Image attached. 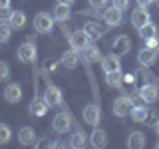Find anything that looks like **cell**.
I'll list each match as a JSON object with an SVG mask.
<instances>
[{"instance_id":"cell-5","label":"cell","mask_w":159,"mask_h":149,"mask_svg":"<svg viewBox=\"0 0 159 149\" xmlns=\"http://www.w3.org/2000/svg\"><path fill=\"white\" fill-rule=\"evenodd\" d=\"M102 18H103V22H106L107 26L116 28V26H119V24L123 22V10H119V8H116L111 4L109 8H106L102 12Z\"/></svg>"},{"instance_id":"cell-22","label":"cell","mask_w":159,"mask_h":149,"mask_svg":"<svg viewBox=\"0 0 159 149\" xmlns=\"http://www.w3.org/2000/svg\"><path fill=\"white\" fill-rule=\"evenodd\" d=\"M54 20H58V22H68L70 18H72V12H70V6H66V4H58L56 8H54Z\"/></svg>"},{"instance_id":"cell-21","label":"cell","mask_w":159,"mask_h":149,"mask_svg":"<svg viewBox=\"0 0 159 149\" xmlns=\"http://www.w3.org/2000/svg\"><path fill=\"white\" fill-rule=\"evenodd\" d=\"M84 58L88 60L89 64H93V62H102V50H99L96 44H89V46L84 50Z\"/></svg>"},{"instance_id":"cell-30","label":"cell","mask_w":159,"mask_h":149,"mask_svg":"<svg viewBox=\"0 0 159 149\" xmlns=\"http://www.w3.org/2000/svg\"><path fill=\"white\" fill-rule=\"evenodd\" d=\"M157 121H159V113L155 111V109H147V115H145V119H143V123H145V125H153V127H155Z\"/></svg>"},{"instance_id":"cell-2","label":"cell","mask_w":159,"mask_h":149,"mask_svg":"<svg viewBox=\"0 0 159 149\" xmlns=\"http://www.w3.org/2000/svg\"><path fill=\"white\" fill-rule=\"evenodd\" d=\"M68 40H70V48H74L76 52H84V50L89 46V42H92V38H89V34L86 30H76V32H72Z\"/></svg>"},{"instance_id":"cell-6","label":"cell","mask_w":159,"mask_h":149,"mask_svg":"<svg viewBox=\"0 0 159 149\" xmlns=\"http://www.w3.org/2000/svg\"><path fill=\"white\" fill-rule=\"evenodd\" d=\"M135 106L133 103V99L129 97V96H119V97H116V102H113V113H116L117 117H125L129 111H131V107Z\"/></svg>"},{"instance_id":"cell-8","label":"cell","mask_w":159,"mask_h":149,"mask_svg":"<svg viewBox=\"0 0 159 149\" xmlns=\"http://www.w3.org/2000/svg\"><path fill=\"white\" fill-rule=\"evenodd\" d=\"M129 50H131V40H129L127 34H121V36H117L116 40H113V44H111V52H113V54H117L119 58L125 56Z\"/></svg>"},{"instance_id":"cell-16","label":"cell","mask_w":159,"mask_h":149,"mask_svg":"<svg viewBox=\"0 0 159 149\" xmlns=\"http://www.w3.org/2000/svg\"><path fill=\"white\" fill-rule=\"evenodd\" d=\"M139 64H141L143 68H149V66H153V64L157 62V50H151V48H143L141 52H139Z\"/></svg>"},{"instance_id":"cell-10","label":"cell","mask_w":159,"mask_h":149,"mask_svg":"<svg viewBox=\"0 0 159 149\" xmlns=\"http://www.w3.org/2000/svg\"><path fill=\"white\" fill-rule=\"evenodd\" d=\"M147 22H151L149 10H147L145 6H137V8L131 12V24H133L135 28H141V26H145Z\"/></svg>"},{"instance_id":"cell-32","label":"cell","mask_w":159,"mask_h":149,"mask_svg":"<svg viewBox=\"0 0 159 149\" xmlns=\"http://www.w3.org/2000/svg\"><path fill=\"white\" fill-rule=\"evenodd\" d=\"M12 12L14 10H10V6L8 8H0V22H8L10 16H12Z\"/></svg>"},{"instance_id":"cell-7","label":"cell","mask_w":159,"mask_h":149,"mask_svg":"<svg viewBox=\"0 0 159 149\" xmlns=\"http://www.w3.org/2000/svg\"><path fill=\"white\" fill-rule=\"evenodd\" d=\"M139 97L145 103H155L159 99V86L157 84H143L139 88Z\"/></svg>"},{"instance_id":"cell-14","label":"cell","mask_w":159,"mask_h":149,"mask_svg":"<svg viewBox=\"0 0 159 149\" xmlns=\"http://www.w3.org/2000/svg\"><path fill=\"white\" fill-rule=\"evenodd\" d=\"M89 143H92V147L96 149H103L107 147V133L103 131V129H93L92 133H89Z\"/></svg>"},{"instance_id":"cell-41","label":"cell","mask_w":159,"mask_h":149,"mask_svg":"<svg viewBox=\"0 0 159 149\" xmlns=\"http://www.w3.org/2000/svg\"><path fill=\"white\" fill-rule=\"evenodd\" d=\"M155 131H157V133H159V121H157V123H155Z\"/></svg>"},{"instance_id":"cell-1","label":"cell","mask_w":159,"mask_h":149,"mask_svg":"<svg viewBox=\"0 0 159 149\" xmlns=\"http://www.w3.org/2000/svg\"><path fill=\"white\" fill-rule=\"evenodd\" d=\"M54 28V16L48 12H38L34 16V30L38 34H50Z\"/></svg>"},{"instance_id":"cell-3","label":"cell","mask_w":159,"mask_h":149,"mask_svg":"<svg viewBox=\"0 0 159 149\" xmlns=\"http://www.w3.org/2000/svg\"><path fill=\"white\" fill-rule=\"evenodd\" d=\"M36 56H38V50L34 46V40L28 38V42H24L18 48V60L22 64H34L36 62Z\"/></svg>"},{"instance_id":"cell-42","label":"cell","mask_w":159,"mask_h":149,"mask_svg":"<svg viewBox=\"0 0 159 149\" xmlns=\"http://www.w3.org/2000/svg\"><path fill=\"white\" fill-rule=\"evenodd\" d=\"M157 149H159V141H157Z\"/></svg>"},{"instance_id":"cell-12","label":"cell","mask_w":159,"mask_h":149,"mask_svg":"<svg viewBox=\"0 0 159 149\" xmlns=\"http://www.w3.org/2000/svg\"><path fill=\"white\" fill-rule=\"evenodd\" d=\"M44 99L48 102L50 107H58L62 106V92L56 88V86H46V89H44Z\"/></svg>"},{"instance_id":"cell-29","label":"cell","mask_w":159,"mask_h":149,"mask_svg":"<svg viewBox=\"0 0 159 149\" xmlns=\"http://www.w3.org/2000/svg\"><path fill=\"white\" fill-rule=\"evenodd\" d=\"M12 139V129L6 123H0V145H6V143Z\"/></svg>"},{"instance_id":"cell-38","label":"cell","mask_w":159,"mask_h":149,"mask_svg":"<svg viewBox=\"0 0 159 149\" xmlns=\"http://www.w3.org/2000/svg\"><path fill=\"white\" fill-rule=\"evenodd\" d=\"M76 0H58V4H66V6H72Z\"/></svg>"},{"instance_id":"cell-13","label":"cell","mask_w":159,"mask_h":149,"mask_svg":"<svg viewBox=\"0 0 159 149\" xmlns=\"http://www.w3.org/2000/svg\"><path fill=\"white\" fill-rule=\"evenodd\" d=\"M4 99L8 103H18L22 99V88H20V84H8L4 88Z\"/></svg>"},{"instance_id":"cell-19","label":"cell","mask_w":159,"mask_h":149,"mask_svg":"<svg viewBox=\"0 0 159 149\" xmlns=\"http://www.w3.org/2000/svg\"><path fill=\"white\" fill-rule=\"evenodd\" d=\"M145 135L141 131H131L127 135V147L129 149H143L145 147Z\"/></svg>"},{"instance_id":"cell-15","label":"cell","mask_w":159,"mask_h":149,"mask_svg":"<svg viewBox=\"0 0 159 149\" xmlns=\"http://www.w3.org/2000/svg\"><path fill=\"white\" fill-rule=\"evenodd\" d=\"M60 62H62V66H64V68L74 70V68H76L78 64H80V52H76L74 48H70L68 52H64V54H62Z\"/></svg>"},{"instance_id":"cell-28","label":"cell","mask_w":159,"mask_h":149,"mask_svg":"<svg viewBox=\"0 0 159 149\" xmlns=\"http://www.w3.org/2000/svg\"><path fill=\"white\" fill-rule=\"evenodd\" d=\"M12 36V26L8 22H0V44H6Z\"/></svg>"},{"instance_id":"cell-27","label":"cell","mask_w":159,"mask_h":149,"mask_svg":"<svg viewBox=\"0 0 159 149\" xmlns=\"http://www.w3.org/2000/svg\"><path fill=\"white\" fill-rule=\"evenodd\" d=\"M84 30H86V32L89 34V38H92V40H98V38H102V36H103V30L99 28V24H98V22H88Z\"/></svg>"},{"instance_id":"cell-23","label":"cell","mask_w":159,"mask_h":149,"mask_svg":"<svg viewBox=\"0 0 159 149\" xmlns=\"http://www.w3.org/2000/svg\"><path fill=\"white\" fill-rule=\"evenodd\" d=\"M106 84H107V86H111V88H121V84H123V74H121V70L106 74Z\"/></svg>"},{"instance_id":"cell-18","label":"cell","mask_w":159,"mask_h":149,"mask_svg":"<svg viewBox=\"0 0 159 149\" xmlns=\"http://www.w3.org/2000/svg\"><path fill=\"white\" fill-rule=\"evenodd\" d=\"M18 141L22 143V145H36V131H34L32 127H22L18 131Z\"/></svg>"},{"instance_id":"cell-17","label":"cell","mask_w":159,"mask_h":149,"mask_svg":"<svg viewBox=\"0 0 159 149\" xmlns=\"http://www.w3.org/2000/svg\"><path fill=\"white\" fill-rule=\"evenodd\" d=\"M48 109H50V106H48V102L44 97H36L32 103H30V113H32V115H36V117L46 115Z\"/></svg>"},{"instance_id":"cell-40","label":"cell","mask_w":159,"mask_h":149,"mask_svg":"<svg viewBox=\"0 0 159 149\" xmlns=\"http://www.w3.org/2000/svg\"><path fill=\"white\" fill-rule=\"evenodd\" d=\"M52 147H64V141H54Z\"/></svg>"},{"instance_id":"cell-11","label":"cell","mask_w":159,"mask_h":149,"mask_svg":"<svg viewBox=\"0 0 159 149\" xmlns=\"http://www.w3.org/2000/svg\"><path fill=\"white\" fill-rule=\"evenodd\" d=\"M99 119H102V111H99V107L96 106V103H89V106L84 107V121H86V123L98 127Z\"/></svg>"},{"instance_id":"cell-9","label":"cell","mask_w":159,"mask_h":149,"mask_svg":"<svg viewBox=\"0 0 159 149\" xmlns=\"http://www.w3.org/2000/svg\"><path fill=\"white\" fill-rule=\"evenodd\" d=\"M99 64H102L103 74H109V72H117V70H121V60H119V56H117V54H113V52H109L107 56H103Z\"/></svg>"},{"instance_id":"cell-35","label":"cell","mask_w":159,"mask_h":149,"mask_svg":"<svg viewBox=\"0 0 159 149\" xmlns=\"http://www.w3.org/2000/svg\"><path fill=\"white\" fill-rule=\"evenodd\" d=\"M107 4V0H89V6L92 8H103Z\"/></svg>"},{"instance_id":"cell-36","label":"cell","mask_w":159,"mask_h":149,"mask_svg":"<svg viewBox=\"0 0 159 149\" xmlns=\"http://www.w3.org/2000/svg\"><path fill=\"white\" fill-rule=\"evenodd\" d=\"M38 147H52V141H48V139H42V141L36 143Z\"/></svg>"},{"instance_id":"cell-4","label":"cell","mask_w":159,"mask_h":149,"mask_svg":"<svg viewBox=\"0 0 159 149\" xmlns=\"http://www.w3.org/2000/svg\"><path fill=\"white\" fill-rule=\"evenodd\" d=\"M52 129L56 133H60V135H64V133H68L70 129H72V117L68 115V113H64V111H60L54 115L52 119Z\"/></svg>"},{"instance_id":"cell-37","label":"cell","mask_w":159,"mask_h":149,"mask_svg":"<svg viewBox=\"0 0 159 149\" xmlns=\"http://www.w3.org/2000/svg\"><path fill=\"white\" fill-rule=\"evenodd\" d=\"M153 2H155V0H137V4H139V6H149V4H153Z\"/></svg>"},{"instance_id":"cell-34","label":"cell","mask_w":159,"mask_h":149,"mask_svg":"<svg viewBox=\"0 0 159 149\" xmlns=\"http://www.w3.org/2000/svg\"><path fill=\"white\" fill-rule=\"evenodd\" d=\"M113 6L119 8V10H127V6H129V0H113Z\"/></svg>"},{"instance_id":"cell-26","label":"cell","mask_w":159,"mask_h":149,"mask_svg":"<svg viewBox=\"0 0 159 149\" xmlns=\"http://www.w3.org/2000/svg\"><path fill=\"white\" fill-rule=\"evenodd\" d=\"M137 32H139V36H141L143 40H147V38H153V36H157V26H155L153 22H147L145 26L137 28Z\"/></svg>"},{"instance_id":"cell-24","label":"cell","mask_w":159,"mask_h":149,"mask_svg":"<svg viewBox=\"0 0 159 149\" xmlns=\"http://www.w3.org/2000/svg\"><path fill=\"white\" fill-rule=\"evenodd\" d=\"M129 115H131V119L135 123H143V119L147 115V107L145 106H133L131 111H129Z\"/></svg>"},{"instance_id":"cell-20","label":"cell","mask_w":159,"mask_h":149,"mask_svg":"<svg viewBox=\"0 0 159 149\" xmlns=\"http://www.w3.org/2000/svg\"><path fill=\"white\" fill-rule=\"evenodd\" d=\"M8 24L12 26V30L24 28V26H26V14H24L22 10H14L12 16H10V20H8Z\"/></svg>"},{"instance_id":"cell-33","label":"cell","mask_w":159,"mask_h":149,"mask_svg":"<svg viewBox=\"0 0 159 149\" xmlns=\"http://www.w3.org/2000/svg\"><path fill=\"white\" fill-rule=\"evenodd\" d=\"M145 46L151 48V50H157V52H159V38H157V36L147 38V40H145Z\"/></svg>"},{"instance_id":"cell-25","label":"cell","mask_w":159,"mask_h":149,"mask_svg":"<svg viewBox=\"0 0 159 149\" xmlns=\"http://www.w3.org/2000/svg\"><path fill=\"white\" fill-rule=\"evenodd\" d=\"M86 141H88V135L82 131V129H78V131H74L70 145H72L74 149H80V147H84V145H86Z\"/></svg>"},{"instance_id":"cell-39","label":"cell","mask_w":159,"mask_h":149,"mask_svg":"<svg viewBox=\"0 0 159 149\" xmlns=\"http://www.w3.org/2000/svg\"><path fill=\"white\" fill-rule=\"evenodd\" d=\"M10 6V0H0V8H8Z\"/></svg>"},{"instance_id":"cell-31","label":"cell","mask_w":159,"mask_h":149,"mask_svg":"<svg viewBox=\"0 0 159 149\" xmlns=\"http://www.w3.org/2000/svg\"><path fill=\"white\" fill-rule=\"evenodd\" d=\"M10 78V66L6 62H0V82H6Z\"/></svg>"}]
</instances>
